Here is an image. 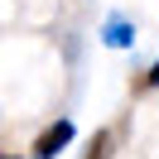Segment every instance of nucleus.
Returning <instances> with one entry per match:
<instances>
[{"label": "nucleus", "mask_w": 159, "mask_h": 159, "mask_svg": "<svg viewBox=\"0 0 159 159\" xmlns=\"http://www.w3.org/2000/svg\"><path fill=\"white\" fill-rule=\"evenodd\" d=\"M154 87H159V63L145 72V77H140V92H154Z\"/></svg>", "instance_id": "nucleus-3"}, {"label": "nucleus", "mask_w": 159, "mask_h": 159, "mask_svg": "<svg viewBox=\"0 0 159 159\" xmlns=\"http://www.w3.org/2000/svg\"><path fill=\"white\" fill-rule=\"evenodd\" d=\"M72 135H77V125H72L68 116H58L53 125H43L39 130V140H34V149H29V159H58L63 149L72 145Z\"/></svg>", "instance_id": "nucleus-1"}, {"label": "nucleus", "mask_w": 159, "mask_h": 159, "mask_svg": "<svg viewBox=\"0 0 159 159\" xmlns=\"http://www.w3.org/2000/svg\"><path fill=\"white\" fill-rule=\"evenodd\" d=\"M101 149H106V135H97V140H92V149H87V159H106V154H101Z\"/></svg>", "instance_id": "nucleus-4"}, {"label": "nucleus", "mask_w": 159, "mask_h": 159, "mask_svg": "<svg viewBox=\"0 0 159 159\" xmlns=\"http://www.w3.org/2000/svg\"><path fill=\"white\" fill-rule=\"evenodd\" d=\"M101 39H106L111 48H130V43H135V29H130V20H125V15H111V20H106V29H101Z\"/></svg>", "instance_id": "nucleus-2"}]
</instances>
